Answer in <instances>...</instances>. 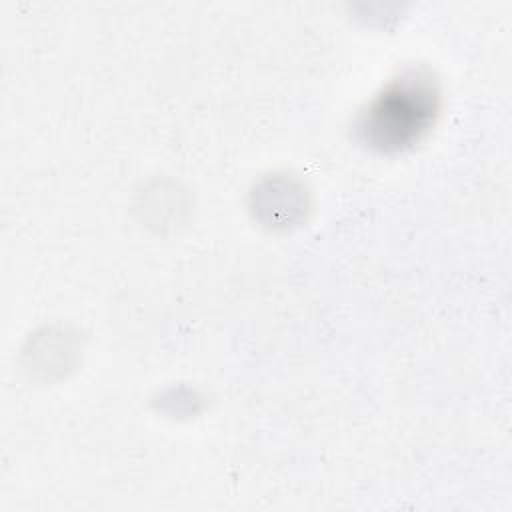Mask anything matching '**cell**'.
Returning a JSON list of instances; mask_svg holds the SVG:
<instances>
[{
    "instance_id": "obj_1",
    "label": "cell",
    "mask_w": 512,
    "mask_h": 512,
    "mask_svg": "<svg viewBox=\"0 0 512 512\" xmlns=\"http://www.w3.org/2000/svg\"><path fill=\"white\" fill-rule=\"evenodd\" d=\"M436 94L418 78H402L390 84L368 108L362 130L380 146H402L416 138L434 116Z\"/></svg>"
}]
</instances>
